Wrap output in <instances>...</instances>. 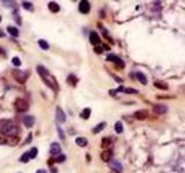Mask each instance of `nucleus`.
<instances>
[{
  "mask_svg": "<svg viewBox=\"0 0 185 173\" xmlns=\"http://www.w3.org/2000/svg\"><path fill=\"white\" fill-rule=\"evenodd\" d=\"M37 73L41 75V78L43 80V82H44L46 86H49L50 88H52L53 90H57V88H58V84H57V82H56V80L53 76H51V74L49 73V70L45 68L43 65H38L37 67Z\"/></svg>",
  "mask_w": 185,
  "mask_h": 173,
  "instance_id": "1",
  "label": "nucleus"
},
{
  "mask_svg": "<svg viewBox=\"0 0 185 173\" xmlns=\"http://www.w3.org/2000/svg\"><path fill=\"white\" fill-rule=\"evenodd\" d=\"M0 133L7 136H15L16 134H19V128L12 120L2 119L0 120Z\"/></svg>",
  "mask_w": 185,
  "mask_h": 173,
  "instance_id": "2",
  "label": "nucleus"
},
{
  "mask_svg": "<svg viewBox=\"0 0 185 173\" xmlns=\"http://www.w3.org/2000/svg\"><path fill=\"white\" fill-rule=\"evenodd\" d=\"M14 107L18 112L22 113V112H27L28 109H29V104L27 102L25 98H16L15 102H14Z\"/></svg>",
  "mask_w": 185,
  "mask_h": 173,
  "instance_id": "3",
  "label": "nucleus"
},
{
  "mask_svg": "<svg viewBox=\"0 0 185 173\" xmlns=\"http://www.w3.org/2000/svg\"><path fill=\"white\" fill-rule=\"evenodd\" d=\"M12 75L14 76V78L20 82V83H25L27 81V78H28V75H29V73L28 72H23V70H20V69H14L13 72H12Z\"/></svg>",
  "mask_w": 185,
  "mask_h": 173,
  "instance_id": "4",
  "label": "nucleus"
},
{
  "mask_svg": "<svg viewBox=\"0 0 185 173\" xmlns=\"http://www.w3.org/2000/svg\"><path fill=\"white\" fill-rule=\"evenodd\" d=\"M56 119L59 123H64L65 120H66V114L62 111V109L60 106H57V109H56Z\"/></svg>",
  "mask_w": 185,
  "mask_h": 173,
  "instance_id": "5",
  "label": "nucleus"
},
{
  "mask_svg": "<svg viewBox=\"0 0 185 173\" xmlns=\"http://www.w3.org/2000/svg\"><path fill=\"white\" fill-rule=\"evenodd\" d=\"M79 10L80 13H82V14H88L89 10H90V4H89V1H87V0L80 1Z\"/></svg>",
  "mask_w": 185,
  "mask_h": 173,
  "instance_id": "6",
  "label": "nucleus"
},
{
  "mask_svg": "<svg viewBox=\"0 0 185 173\" xmlns=\"http://www.w3.org/2000/svg\"><path fill=\"white\" fill-rule=\"evenodd\" d=\"M109 167L112 170V171H116V172H122L123 171V166L122 164L118 162V160H116V159H111L110 162H109Z\"/></svg>",
  "mask_w": 185,
  "mask_h": 173,
  "instance_id": "7",
  "label": "nucleus"
},
{
  "mask_svg": "<svg viewBox=\"0 0 185 173\" xmlns=\"http://www.w3.org/2000/svg\"><path fill=\"white\" fill-rule=\"evenodd\" d=\"M60 152H62V147H60V144L57 143V142L51 143V146H50V154L52 156H58V155H60Z\"/></svg>",
  "mask_w": 185,
  "mask_h": 173,
  "instance_id": "8",
  "label": "nucleus"
},
{
  "mask_svg": "<svg viewBox=\"0 0 185 173\" xmlns=\"http://www.w3.org/2000/svg\"><path fill=\"white\" fill-rule=\"evenodd\" d=\"M106 60L108 61H112V62H115L117 66H119V67H124V61L119 58V57H117L116 54H109L108 57H106Z\"/></svg>",
  "mask_w": 185,
  "mask_h": 173,
  "instance_id": "9",
  "label": "nucleus"
},
{
  "mask_svg": "<svg viewBox=\"0 0 185 173\" xmlns=\"http://www.w3.org/2000/svg\"><path fill=\"white\" fill-rule=\"evenodd\" d=\"M153 111L156 114H163L168 111V106L164 104H156L153 106Z\"/></svg>",
  "mask_w": 185,
  "mask_h": 173,
  "instance_id": "10",
  "label": "nucleus"
},
{
  "mask_svg": "<svg viewBox=\"0 0 185 173\" xmlns=\"http://www.w3.org/2000/svg\"><path fill=\"white\" fill-rule=\"evenodd\" d=\"M134 118L138 120H145L148 118V111L147 110H139L134 113Z\"/></svg>",
  "mask_w": 185,
  "mask_h": 173,
  "instance_id": "11",
  "label": "nucleus"
},
{
  "mask_svg": "<svg viewBox=\"0 0 185 173\" xmlns=\"http://www.w3.org/2000/svg\"><path fill=\"white\" fill-rule=\"evenodd\" d=\"M23 125L28 127V128H30V127H33L34 125H35V117L34 115H26L25 118H23Z\"/></svg>",
  "mask_w": 185,
  "mask_h": 173,
  "instance_id": "12",
  "label": "nucleus"
},
{
  "mask_svg": "<svg viewBox=\"0 0 185 173\" xmlns=\"http://www.w3.org/2000/svg\"><path fill=\"white\" fill-rule=\"evenodd\" d=\"M101 159L106 163H109L112 159V150H104L103 152H101Z\"/></svg>",
  "mask_w": 185,
  "mask_h": 173,
  "instance_id": "13",
  "label": "nucleus"
},
{
  "mask_svg": "<svg viewBox=\"0 0 185 173\" xmlns=\"http://www.w3.org/2000/svg\"><path fill=\"white\" fill-rule=\"evenodd\" d=\"M89 41H90V43L93 44V45H95V46H96L97 44H100V42H101V39H100V36H98V34H97V33H95V31H91V33H90V36H89Z\"/></svg>",
  "mask_w": 185,
  "mask_h": 173,
  "instance_id": "14",
  "label": "nucleus"
},
{
  "mask_svg": "<svg viewBox=\"0 0 185 173\" xmlns=\"http://www.w3.org/2000/svg\"><path fill=\"white\" fill-rule=\"evenodd\" d=\"M48 6H49V9H50L52 13H58V12L60 10L59 5H58L57 2H54V1H50V2L48 4Z\"/></svg>",
  "mask_w": 185,
  "mask_h": 173,
  "instance_id": "15",
  "label": "nucleus"
},
{
  "mask_svg": "<svg viewBox=\"0 0 185 173\" xmlns=\"http://www.w3.org/2000/svg\"><path fill=\"white\" fill-rule=\"evenodd\" d=\"M135 78H138L139 81H140V83L141 84H147V78H146V75L145 74H142V73H140V72H138V73H135Z\"/></svg>",
  "mask_w": 185,
  "mask_h": 173,
  "instance_id": "16",
  "label": "nucleus"
},
{
  "mask_svg": "<svg viewBox=\"0 0 185 173\" xmlns=\"http://www.w3.org/2000/svg\"><path fill=\"white\" fill-rule=\"evenodd\" d=\"M67 83L71 84L72 86H77V83H78V78L75 75H73V74H70L68 76H67Z\"/></svg>",
  "mask_w": 185,
  "mask_h": 173,
  "instance_id": "17",
  "label": "nucleus"
},
{
  "mask_svg": "<svg viewBox=\"0 0 185 173\" xmlns=\"http://www.w3.org/2000/svg\"><path fill=\"white\" fill-rule=\"evenodd\" d=\"M7 31L9 33L10 36H13V37H19V29L18 28H15V27H13V26H8L7 27Z\"/></svg>",
  "mask_w": 185,
  "mask_h": 173,
  "instance_id": "18",
  "label": "nucleus"
},
{
  "mask_svg": "<svg viewBox=\"0 0 185 173\" xmlns=\"http://www.w3.org/2000/svg\"><path fill=\"white\" fill-rule=\"evenodd\" d=\"M75 143L79 146V147H86L87 144H88V140L86 138H77L75 140Z\"/></svg>",
  "mask_w": 185,
  "mask_h": 173,
  "instance_id": "19",
  "label": "nucleus"
},
{
  "mask_svg": "<svg viewBox=\"0 0 185 173\" xmlns=\"http://www.w3.org/2000/svg\"><path fill=\"white\" fill-rule=\"evenodd\" d=\"M106 122H101V123H98L96 127H95V128L93 129V133H94V134H97V133L102 132V130L106 128Z\"/></svg>",
  "mask_w": 185,
  "mask_h": 173,
  "instance_id": "20",
  "label": "nucleus"
},
{
  "mask_svg": "<svg viewBox=\"0 0 185 173\" xmlns=\"http://www.w3.org/2000/svg\"><path fill=\"white\" fill-rule=\"evenodd\" d=\"M115 130L117 134H120V133H123L124 130V127H123V123L120 122V121H117L115 123Z\"/></svg>",
  "mask_w": 185,
  "mask_h": 173,
  "instance_id": "21",
  "label": "nucleus"
},
{
  "mask_svg": "<svg viewBox=\"0 0 185 173\" xmlns=\"http://www.w3.org/2000/svg\"><path fill=\"white\" fill-rule=\"evenodd\" d=\"M38 45H39V47H41V49H42V50H49V47H50V46H49V43H48V42H46V41H44V39H39V41H38Z\"/></svg>",
  "mask_w": 185,
  "mask_h": 173,
  "instance_id": "22",
  "label": "nucleus"
},
{
  "mask_svg": "<svg viewBox=\"0 0 185 173\" xmlns=\"http://www.w3.org/2000/svg\"><path fill=\"white\" fill-rule=\"evenodd\" d=\"M154 86L158 88V89H161V90H168V84L167 83H163V82H155L154 83Z\"/></svg>",
  "mask_w": 185,
  "mask_h": 173,
  "instance_id": "23",
  "label": "nucleus"
},
{
  "mask_svg": "<svg viewBox=\"0 0 185 173\" xmlns=\"http://www.w3.org/2000/svg\"><path fill=\"white\" fill-rule=\"evenodd\" d=\"M29 159H30V154H29V151H26L23 155L20 157V162H22V163H28Z\"/></svg>",
  "mask_w": 185,
  "mask_h": 173,
  "instance_id": "24",
  "label": "nucleus"
},
{
  "mask_svg": "<svg viewBox=\"0 0 185 173\" xmlns=\"http://www.w3.org/2000/svg\"><path fill=\"white\" fill-rule=\"evenodd\" d=\"M110 144H111V138H102V144H101V146H102L103 149H106Z\"/></svg>",
  "mask_w": 185,
  "mask_h": 173,
  "instance_id": "25",
  "label": "nucleus"
},
{
  "mask_svg": "<svg viewBox=\"0 0 185 173\" xmlns=\"http://www.w3.org/2000/svg\"><path fill=\"white\" fill-rule=\"evenodd\" d=\"M22 7L26 9V10H34L33 4L29 2V1H23V2H22Z\"/></svg>",
  "mask_w": 185,
  "mask_h": 173,
  "instance_id": "26",
  "label": "nucleus"
},
{
  "mask_svg": "<svg viewBox=\"0 0 185 173\" xmlns=\"http://www.w3.org/2000/svg\"><path fill=\"white\" fill-rule=\"evenodd\" d=\"M90 113H91V110H90L89 107H87V109H85V110L82 111L81 115H82V118H83V119H89V117H90Z\"/></svg>",
  "mask_w": 185,
  "mask_h": 173,
  "instance_id": "27",
  "label": "nucleus"
},
{
  "mask_svg": "<svg viewBox=\"0 0 185 173\" xmlns=\"http://www.w3.org/2000/svg\"><path fill=\"white\" fill-rule=\"evenodd\" d=\"M1 4H2L4 6H6V7H14V6L16 5L15 1H9V0H2Z\"/></svg>",
  "mask_w": 185,
  "mask_h": 173,
  "instance_id": "28",
  "label": "nucleus"
},
{
  "mask_svg": "<svg viewBox=\"0 0 185 173\" xmlns=\"http://www.w3.org/2000/svg\"><path fill=\"white\" fill-rule=\"evenodd\" d=\"M37 152H38L37 148H36V147L31 148V149L29 150V154H30V159H34V158H36V156H37Z\"/></svg>",
  "mask_w": 185,
  "mask_h": 173,
  "instance_id": "29",
  "label": "nucleus"
},
{
  "mask_svg": "<svg viewBox=\"0 0 185 173\" xmlns=\"http://www.w3.org/2000/svg\"><path fill=\"white\" fill-rule=\"evenodd\" d=\"M65 159H66V156L60 154V155L57 156V158L54 160H56V163H62V162H65Z\"/></svg>",
  "mask_w": 185,
  "mask_h": 173,
  "instance_id": "30",
  "label": "nucleus"
},
{
  "mask_svg": "<svg viewBox=\"0 0 185 173\" xmlns=\"http://www.w3.org/2000/svg\"><path fill=\"white\" fill-rule=\"evenodd\" d=\"M12 64H13L15 67H19V66H21V60L19 59L18 57H14V58L12 59Z\"/></svg>",
  "mask_w": 185,
  "mask_h": 173,
  "instance_id": "31",
  "label": "nucleus"
},
{
  "mask_svg": "<svg viewBox=\"0 0 185 173\" xmlns=\"http://www.w3.org/2000/svg\"><path fill=\"white\" fill-rule=\"evenodd\" d=\"M125 94H138V90L135 89H131V88H125L123 90Z\"/></svg>",
  "mask_w": 185,
  "mask_h": 173,
  "instance_id": "32",
  "label": "nucleus"
},
{
  "mask_svg": "<svg viewBox=\"0 0 185 173\" xmlns=\"http://www.w3.org/2000/svg\"><path fill=\"white\" fill-rule=\"evenodd\" d=\"M33 140V134H29L28 136H27V138L25 140V142H23V146H26V144H28L30 141Z\"/></svg>",
  "mask_w": 185,
  "mask_h": 173,
  "instance_id": "33",
  "label": "nucleus"
},
{
  "mask_svg": "<svg viewBox=\"0 0 185 173\" xmlns=\"http://www.w3.org/2000/svg\"><path fill=\"white\" fill-rule=\"evenodd\" d=\"M57 129H58V133H59V136H60V138H62V140H64V138H65V135H64V130H62L60 127H57Z\"/></svg>",
  "mask_w": 185,
  "mask_h": 173,
  "instance_id": "34",
  "label": "nucleus"
},
{
  "mask_svg": "<svg viewBox=\"0 0 185 173\" xmlns=\"http://www.w3.org/2000/svg\"><path fill=\"white\" fill-rule=\"evenodd\" d=\"M94 51L96 52V53H102L103 52V47H101V46H95V49H94Z\"/></svg>",
  "mask_w": 185,
  "mask_h": 173,
  "instance_id": "35",
  "label": "nucleus"
},
{
  "mask_svg": "<svg viewBox=\"0 0 185 173\" xmlns=\"http://www.w3.org/2000/svg\"><path fill=\"white\" fill-rule=\"evenodd\" d=\"M53 162H56V160H54V159H49V160H48V165L51 166V165L53 164Z\"/></svg>",
  "mask_w": 185,
  "mask_h": 173,
  "instance_id": "36",
  "label": "nucleus"
},
{
  "mask_svg": "<svg viewBox=\"0 0 185 173\" xmlns=\"http://www.w3.org/2000/svg\"><path fill=\"white\" fill-rule=\"evenodd\" d=\"M36 173H48V172H46L45 170H43V169H41V170H37Z\"/></svg>",
  "mask_w": 185,
  "mask_h": 173,
  "instance_id": "37",
  "label": "nucleus"
},
{
  "mask_svg": "<svg viewBox=\"0 0 185 173\" xmlns=\"http://www.w3.org/2000/svg\"><path fill=\"white\" fill-rule=\"evenodd\" d=\"M2 144H5V140L2 138H0V146H2Z\"/></svg>",
  "mask_w": 185,
  "mask_h": 173,
  "instance_id": "38",
  "label": "nucleus"
},
{
  "mask_svg": "<svg viewBox=\"0 0 185 173\" xmlns=\"http://www.w3.org/2000/svg\"><path fill=\"white\" fill-rule=\"evenodd\" d=\"M1 37H5V33H4V31L0 29V38H1Z\"/></svg>",
  "mask_w": 185,
  "mask_h": 173,
  "instance_id": "39",
  "label": "nucleus"
},
{
  "mask_svg": "<svg viewBox=\"0 0 185 173\" xmlns=\"http://www.w3.org/2000/svg\"><path fill=\"white\" fill-rule=\"evenodd\" d=\"M57 171H58V170H57L56 167H52V169H51V173H57Z\"/></svg>",
  "mask_w": 185,
  "mask_h": 173,
  "instance_id": "40",
  "label": "nucleus"
},
{
  "mask_svg": "<svg viewBox=\"0 0 185 173\" xmlns=\"http://www.w3.org/2000/svg\"><path fill=\"white\" fill-rule=\"evenodd\" d=\"M103 49H106V50H110V47H109L106 44H104V45H103Z\"/></svg>",
  "mask_w": 185,
  "mask_h": 173,
  "instance_id": "41",
  "label": "nucleus"
},
{
  "mask_svg": "<svg viewBox=\"0 0 185 173\" xmlns=\"http://www.w3.org/2000/svg\"><path fill=\"white\" fill-rule=\"evenodd\" d=\"M111 173H119V172H116V171H111Z\"/></svg>",
  "mask_w": 185,
  "mask_h": 173,
  "instance_id": "42",
  "label": "nucleus"
},
{
  "mask_svg": "<svg viewBox=\"0 0 185 173\" xmlns=\"http://www.w3.org/2000/svg\"><path fill=\"white\" fill-rule=\"evenodd\" d=\"M0 22H1V16H0Z\"/></svg>",
  "mask_w": 185,
  "mask_h": 173,
  "instance_id": "43",
  "label": "nucleus"
}]
</instances>
